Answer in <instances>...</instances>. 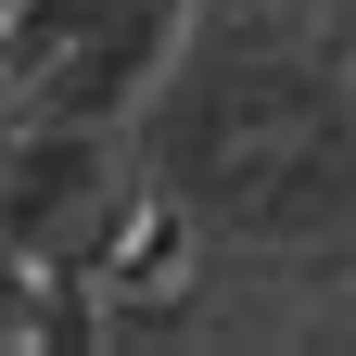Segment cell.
<instances>
[{
  "label": "cell",
  "mask_w": 356,
  "mask_h": 356,
  "mask_svg": "<svg viewBox=\"0 0 356 356\" xmlns=\"http://www.w3.org/2000/svg\"><path fill=\"white\" fill-rule=\"evenodd\" d=\"M0 76H13V38H0Z\"/></svg>",
  "instance_id": "cell-4"
},
{
  "label": "cell",
  "mask_w": 356,
  "mask_h": 356,
  "mask_svg": "<svg viewBox=\"0 0 356 356\" xmlns=\"http://www.w3.org/2000/svg\"><path fill=\"white\" fill-rule=\"evenodd\" d=\"M165 165L191 216H229L267 242H318L356 204V153H343V89H318L305 64H204L165 102Z\"/></svg>",
  "instance_id": "cell-1"
},
{
  "label": "cell",
  "mask_w": 356,
  "mask_h": 356,
  "mask_svg": "<svg viewBox=\"0 0 356 356\" xmlns=\"http://www.w3.org/2000/svg\"><path fill=\"white\" fill-rule=\"evenodd\" d=\"M115 140L102 127H76V115H38L26 140H0V242L38 254V267H64L102 242V216H115Z\"/></svg>",
  "instance_id": "cell-2"
},
{
  "label": "cell",
  "mask_w": 356,
  "mask_h": 356,
  "mask_svg": "<svg viewBox=\"0 0 356 356\" xmlns=\"http://www.w3.org/2000/svg\"><path fill=\"white\" fill-rule=\"evenodd\" d=\"M178 64V0H102L89 26H64L51 51H26L13 76H38V115H76V127H115L140 115Z\"/></svg>",
  "instance_id": "cell-3"
}]
</instances>
